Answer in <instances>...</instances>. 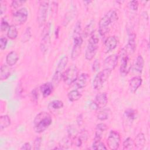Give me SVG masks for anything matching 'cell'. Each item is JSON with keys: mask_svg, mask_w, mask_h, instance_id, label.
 Segmentation results:
<instances>
[{"mask_svg": "<svg viewBox=\"0 0 150 150\" xmlns=\"http://www.w3.org/2000/svg\"><path fill=\"white\" fill-rule=\"evenodd\" d=\"M11 74V66L8 64H2L0 69V79L1 80H5L7 79Z\"/></svg>", "mask_w": 150, "mask_h": 150, "instance_id": "obj_22", "label": "cell"}, {"mask_svg": "<svg viewBox=\"0 0 150 150\" xmlns=\"http://www.w3.org/2000/svg\"><path fill=\"white\" fill-rule=\"evenodd\" d=\"M112 71L108 69H104L103 70L98 72L95 76L93 81V86L96 90L101 89L104 83L107 81V80L110 77Z\"/></svg>", "mask_w": 150, "mask_h": 150, "instance_id": "obj_6", "label": "cell"}, {"mask_svg": "<svg viewBox=\"0 0 150 150\" xmlns=\"http://www.w3.org/2000/svg\"><path fill=\"white\" fill-rule=\"evenodd\" d=\"M83 115L81 114H79L77 117V124L80 126L82 125L83 124Z\"/></svg>", "mask_w": 150, "mask_h": 150, "instance_id": "obj_45", "label": "cell"}, {"mask_svg": "<svg viewBox=\"0 0 150 150\" xmlns=\"http://www.w3.org/2000/svg\"><path fill=\"white\" fill-rule=\"evenodd\" d=\"M89 78L90 77L88 74L84 73H81L78 76L77 80L74 82L76 83V86L79 88H83L85 87L87 84Z\"/></svg>", "mask_w": 150, "mask_h": 150, "instance_id": "obj_17", "label": "cell"}, {"mask_svg": "<svg viewBox=\"0 0 150 150\" xmlns=\"http://www.w3.org/2000/svg\"><path fill=\"white\" fill-rule=\"evenodd\" d=\"M121 62L120 66V72L124 75L127 74L131 68V65L129 63V57L128 54L122 49L121 53Z\"/></svg>", "mask_w": 150, "mask_h": 150, "instance_id": "obj_10", "label": "cell"}, {"mask_svg": "<svg viewBox=\"0 0 150 150\" xmlns=\"http://www.w3.org/2000/svg\"><path fill=\"white\" fill-rule=\"evenodd\" d=\"M19 59V55L15 51H11L6 57V62L9 66L15 65Z\"/></svg>", "mask_w": 150, "mask_h": 150, "instance_id": "obj_21", "label": "cell"}, {"mask_svg": "<svg viewBox=\"0 0 150 150\" xmlns=\"http://www.w3.org/2000/svg\"><path fill=\"white\" fill-rule=\"evenodd\" d=\"M100 62L98 59H96L93 64V66H92V69H93V71H97L99 70L100 69Z\"/></svg>", "mask_w": 150, "mask_h": 150, "instance_id": "obj_41", "label": "cell"}, {"mask_svg": "<svg viewBox=\"0 0 150 150\" xmlns=\"http://www.w3.org/2000/svg\"><path fill=\"white\" fill-rule=\"evenodd\" d=\"M10 25H9L8 22L4 19L1 21V31H5L6 29H8Z\"/></svg>", "mask_w": 150, "mask_h": 150, "instance_id": "obj_38", "label": "cell"}, {"mask_svg": "<svg viewBox=\"0 0 150 150\" xmlns=\"http://www.w3.org/2000/svg\"><path fill=\"white\" fill-rule=\"evenodd\" d=\"M138 2L137 1H132L129 2V6L133 11H137L138 8Z\"/></svg>", "mask_w": 150, "mask_h": 150, "instance_id": "obj_40", "label": "cell"}, {"mask_svg": "<svg viewBox=\"0 0 150 150\" xmlns=\"http://www.w3.org/2000/svg\"><path fill=\"white\" fill-rule=\"evenodd\" d=\"M7 36L11 39H15L18 36V30L16 26L13 25H10L8 29Z\"/></svg>", "mask_w": 150, "mask_h": 150, "instance_id": "obj_28", "label": "cell"}, {"mask_svg": "<svg viewBox=\"0 0 150 150\" xmlns=\"http://www.w3.org/2000/svg\"><path fill=\"white\" fill-rule=\"evenodd\" d=\"M48 7V1H42L40 2L37 15V20L39 26H42V25H43L46 22Z\"/></svg>", "mask_w": 150, "mask_h": 150, "instance_id": "obj_8", "label": "cell"}, {"mask_svg": "<svg viewBox=\"0 0 150 150\" xmlns=\"http://www.w3.org/2000/svg\"><path fill=\"white\" fill-rule=\"evenodd\" d=\"M124 115L125 117L130 121H133L135 119H136L137 116V112L136 110L131 108L127 109L124 112Z\"/></svg>", "mask_w": 150, "mask_h": 150, "instance_id": "obj_29", "label": "cell"}, {"mask_svg": "<svg viewBox=\"0 0 150 150\" xmlns=\"http://www.w3.org/2000/svg\"><path fill=\"white\" fill-rule=\"evenodd\" d=\"M28 11L26 8H22L13 13V20L17 24L24 23L28 19Z\"/></svg>", "mask_w": 150, "mask_h": 150, "instance_id": "obj_11", "label": "cell"}, {"mask_svg": "<svg viewBox=\"0 0 150 150\" xmlns=\"http://www.w3.org/2000/svg\"><path fill=\"white\" fill-rule=\"evenodd\" d=\"M59 28L57 27L56 30V32H55V34H56V38L58 37V34H59Z\"/></svg>", "mask_w": 150, "mask_h": 150, "instance_id": "obj_46", "label": "cell"}, {"mask_svg": "<svg viewBox=\"0 0 150 150\" xmlns=\"http://www.w3.org/2000/svg\"><path fill=\"white\" fill-rule=\"evenodd\" d=\"M63 102L61 100H56L50 103L49 107L53 110H59L63 107Z\"/></svg>", "mask_w": 150, "mask_h": 150, "instance_id": "obj_31", "label": "cell"}, {"mask_svg": "<svg viewBox=\"0 0 150 150\" xmlns=\"http://www.w3.org/2000/svg\"><path fill=\"white\" fill-rule=\"evenodd\" d=\"M134 142V145L137 148H142L145 144V137L143 133L139 132L135 137Z\"/></svg>", "mask_w": 150, "mask_h": 150, "instance_id": "obj_24", "label": "cell"}, {"mask_svg": "<svg viewBox=\"0 0 150 150\" xmlns=\"http://www.w3.org/2000/svg\"><path fill=\"white\" fill-rule=\"evenodd\" d=\"M95 27V21L94 20H91L88 24L85 27L83 35L84 38H87L89 36H91L94 32Z\"/></svg>", "mask_w": 150, "mask_h": 150, "instance_id": "obj_23", "label": "cell"}, {"mask_svg": "<svg viewBox=\"0 0 150 150\" xmlns=\"http://www.w3.org/2000/svg\"><path fill=\"white\" fill-rule=\"evenodd\" d=\"M50 28H51V24L50 22H47L45 25L44 28L42 32L40 48L43 52H46L47 50L49 44H50Z\"/></svg>", "mask_w": 150, "mask_h": 150, "instance_id": "obj_7", "label": "cell"}, {"mask_svg": "<svg viewBox=\"0 0 150 150\" xmlns=\"http://www.w3.org/2000/svg\"><path fill=\"white\" fill-rule=\"evenodd\" d=\"M76 36H81V24L79 20L76 23L73 31V37Z\"/></svg>", "mask_w": 150, "mask_h": 150, "instance_id": "obj_33", "label": "cell"}, {"mask_svg": "<svg viewBox=\"0 0 150 150\" xmlns=\"http://www.w3.org/2000/svg\"><path fill=\"white\" fill-rule=\"evenodd\" d=\"M118 19L117 12L110 10L100 20L98 23V32L101 36H104L110 31V25Z\"/></svg>", "mask_w": 150, "mask_h": 150, "instance_id": "obj_2", "label": "cell"}, {"mask_svg": "<svg viewBox=\"0 0 150 150\" xmlns=\"http://www.w3.org/2000/svg\"><path fill=\"white\" fill-rule=\"evenodd\" d=\"M31 149H32L31 145L29 142L25 143L21 148V149H23V150H30Z\"/></svg>", "mask_w": 150, "mask_h": 150, "instance_id": "obj_44", "label": "cell"}, {"mask_svg": "<svg viewBox=\"0 0 150 150\" xmlns=\"http://www.w3.org/2000/svg\"><path fill=\"white\" fill-rule=\"evenodd\" d=\"M8 43L7 39L5 37H1L0 39V48L1 50H4L6 48Z\"/></svg>", "mask_w": 150, "mask_h": 150, "instance_id": "obj_39", "label": "cell"}, {"mask_svg": "<svg viewBox=\"0 0 150 150\" xmlns=\"http://www.w3.org/2000/svg\"><path fill=\"white\" fill-rule=\"evenodd\" d=\"M67 63L68 57L67 56H63L59 62L56 69V71L52 78L53 82L54 83V84H58L61 81L62 79H63V74L64 72V70L67 64Z\"/></svg>", "mask_w": 150, "mask_h": 150, "instance_id": "obj_4", "label": "cell"}, {"mask_svg": "<svg viewBox=\"0 0 150 150\" xmlns=\"http://www.w3.org/2000/svg\"><path fill=\"white\" fill-rule=\"evenodd\" d=\"M81 97V93L77 90H73L69 91L67 94V97L70 101L73 102L77 101Z\"/></svg>", "mask_w": 150, "mask_h": 150, "instance_id": "obj_25", "label": "cell"}, {"mask_svg": "<svg viewBox=\"0 0 150 150\" xmlns=\"http://www.w3.org/2000/svg\"><path fill=\"white\" fill-rule=\"evenodd\" d=\"M0 4H1V15H3V13L6 11V5L5 4V2L2 1L0 2Z\"/></svg>", "mask_w": 150, "mask_h": 150, "instance_id": "obj_43", "label": "cell"}, {"mask_svg": "<svg viewBox=\"0 0 150 150\" xmlns=\"http://www.w3.org/2000/svg\"><path fill=\"white\" fill-rule=\"evenodd\" d=\"M31 35V29L30 27H28L23 34V36L22 37V41L24 43L28 42L30 39Z\"/></svg>", "mask_w": 150, "mask_h": 150, "instance_id": "obj_34", "label": "cell"}, {"mask_svg": "<svg viewBox=\"0 0 150 150\" xmlns=\"http://www.w3.org/2000/svg\"><path fill=\"white\" fill-rule=\"evenodd\" d=\"M26 2V1H21V0H14L11 3V6L14 8H18V7L22 5L24 3Z\"/></svg>", "mask_w": 150, "mask_h": 150, "instance_id": "obj_36", "label": "cell"}, {"mask_svg": "<svg viewBox=\"0 0 150 150\" xmlns=\"http://www.w3.org/2000/svg\"><path fill=\"white\" fill-rule=\"evenodd\" d=\"M32 98H33V100L34 101H36L38 99V91L36 88H35L33 90H32L31 93Z\"/></svg>", "mask_w": 150, "mask_h": 150, "instance_id": "obj_42", "label": "cell"}, {"mask_svg": "<svg viewBox=\"0 0 150 150\" xmlns=\"http://www.w3.org/2000/svg\"><path fill=\"white\" fill-rule=\"evenodd\" d=\"M93 148L96 150L107 149L105 145L101 141H94L93 144Z\"/></svg>", "mask_w": 150, "mask_h": 150, "instance_id": "obj_35", "label": "cell"}, {"mask_svg": "<svg viewBox=\"0 0 150 150\" xmlns=\"http://www.w3.org/2000/svg\"><path fill=\"white\" fill-rule=\"evenodd\" d=\"M118 39L114 36L108 37L104 42L105 50L106 52H109L114 50L118 45Z\"/></svg>", "mask_w": 150, "mask_h": 150, "instance_id": "obj_15", "label": "cell"}, {"mask_svg": "<svg viewBox=\"0 0 150 150\" xmlns=\"http://www.w3.org/2000/svg\"><path fill=\"white\" fill-rule=\"evenodd\" d=\"M73 143V140L71 139L70 136L64 137L60 142L59 149H67Z\"/></svg>", "mask_w": 150, "mask_h": 150, "instance_id": "obj_27", "label": "cell"}, {"mask_svg": "<svg viewBox=\"0 0 150 150\" xmlns=\"http://www.w3.org/2000/svg\"><path fill=\"white\" fill-rule=\"evenodd\" d=\"M136 35L134 33H129L128 34V43L126 45L125 47L123 48V49L125 51V52L129 54L133 53L136 49V42H135Z\"/></svg>", "mask_w": 150, "mask_h": 150, "instance_id": "obj_12", "label": "cell"}, {"mask_svg": "<svg viewBox=\"0 0 150 150\" xmlns=\"http://www.w3.org/2000/svg\"><path fill=\"white\" fill-rule=\"evenodd\" d=\"M108 129L107 125L104 123H100L96 125L94 141H101L103 133Z\"/></svg>", "mask_w": 150, "mask_h": 150, "instance_id": "obj_19", "label": "cell"}, {"mask_svg": "<svg viewBox=\"0 0 150 150\" xmlns=\"http://www.w3.org/2000/svg\"><path fill=\"white\" fill-rule=\"evenodd\" d=\"M120 135L115 131H111L107 140L108 148L112 150L117 149L120 145Z\"/></svg>", "mask_w": 150, "mask_h": 150, "instance_id": "obj_9", "label": "cell"}, {"mask_svg": "<svg viewBox=\"0 0 150 150\" xmlns=\"http://www.w3.org/2000/svg\"><path fill=\"white\" fill-rule=\"evenodd\" d=\"M110 114L109 109H103V110L99 111L97 115V118L100 121H104L108 119Z\"/></svg>", "mask_w": 150, "mask_h": 150, "instance_id": "obj_30", "label": "cell"}, {"mask_svg": "<svg viewBox=\"0 0 150 150\" xmlns=\"http://www.w3.org/2000/svg\"><path fill=\"white\" fill-rule=\"evenodd\" d=\"M79 76V70L76 65L69 66L64 72L63 79L64 83L68 86L76 81Z\"/></svg>", "mask_w": 150, "mask_h": 150, "instance_id": "obj_5", "label": "cell"}, {"mask_svg": "<svg viewBox=\"0 0 150 150\" xmlns=\"http://www.w3.org/2000/svg\"><path fill=\"white\" fill-rule=\"evenodd\" d=\"M142 83V79L141 76H135L132 77L129 82V88L131 93H134L138 88L141 86Z\"/></svg>", "mask_w": 150, "mask_h": 150, "instance_id": "obj_16", "label": "cell"}, {"mask_svg": "<svg viewBox=\"0 0 150 150\" xmlns=\"http://www.w3.org/2000/svg\"><path fill=\"white\" fill-rule=\"evenodd\" d=\"M144 60L142 56L139 55L137 56V59H135L134 63L133 64L132 70L134 72L137 73H141L144 68Z\"/></svg>", "mask_w": 150, "mask_h": 150, "instance_id": "obj_20", "label": "cell"}, {"mask_svg": "<svg viewBox=\"0 0 150 150\" xmlns=\"http://www.w3.org/2000/svg\"><path fill=\"white\" fill-rule=\"evenodd\" d=\"M118 57L117 54H111L108 56L104 60V66L105 69L111 71L114 70L118 63Z\"/></svg>", "mask_w": 150, "mask_h": 150, "instance_id": "obj_14", "label": "cell"}, {"mask_svg": "<svg viewBox=\"0 0 150 150\" xmlns=\"http://www.w3.org/2000/svg\"><path fill=\"white\" fill-rule=\"evenodd\" d=\"M53 85L52 83L47 82L43 84L40 87V91L43 96V97L46 98L49 97L53 91Z\"/></svg>", "mask_w": 150, "mask_h": 150, "instance_id": "obj_18", "label": "cell"}, {"mask_svg": "<svg viewBox=\"0 0 150 150\" xmlns=\"http://www.w3.org/2000/svg\"><path fill=\"white\" fill-rule=\"evenodd\" d=\"M41 143H42V138L36 137L34 141V149L39 150L40 148Z\"/></svg>", "mask_w": 150, "mask_h": 150, "instance_id": "obj_37", "label": "cell"}, {"mask_svg": "<svg viewBox=\"0 0 150 150\" xmlns=\"http://www.w3.org/2000/svg\"><path fill=\"white\" fill-rule=\"evenodd\" d=\"M52 118L50 114L42 111L38 114L33 120V129L36 133L45 131L52 124Z\"/></svg>", "mask_w": 150, "mask_h": 150, "instance_id": "obj_1", "label": "cell"}, {"mask_svg": "<svg viewBox=\"0 0 150 150\" xmlns=\"http://www.w3.org/2000/svg\"><path fill=\"white\" fill-rule=\"evenodd\" d=\"M11 124V118L8 115H4L0 117V130L2 131L4 129L9 127Z\"/></svg>", "mask_w": 150, "mask_h": 150, "instance_id": "obj_26", "label": "cell"}, {"mask_svg": "<svg viewBox=\"0 0 150 150\" xmlns=\"http://www.w3.org/2000/svg\"><path fill=\"white\" fill-rule=\"evenodd\" d=\"M99 39L98 37L93 34L90 38L85 52V57L88 60H92L95 56L98 49Z\"/></svg>", "mask_w": 150, "mask_h": 150, "instance_id": "obj_3", "label": "cell"}, {"mask_svg": "<svg viewBox=\"0 0 150 150\" xmlns=\"http://www.w3.org/2000/svg\"><path fill=\"white\" fill-rule=\"evenodd\" d=\"M97 109L104 108L108 103V97L105 93H100L98 94L93 101Z\"/></svg>", "mask_w": 150, "mask_h": 150, "instance_id": "obj_13", "label": "cell"}, {"mask_svg": "<svg viewBox=\"0 0 150 150\" xmlns=\"http://www.w3.org/2000/svg\"><path fill=\"white\" fill-rule=\"evenodd\" d=\"M134 145V140L131 138L128 137L127 139H125V141L123 142L122 148L123 149H131L133 148Z\"/></svg>", "mask_w": 150, "mask_h": 150, "instance_id": "obj_32", "label": "cell"}]
</instances>
